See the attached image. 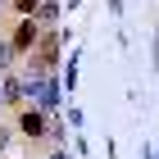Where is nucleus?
I'll return each instance as SVG.
<instances>
[{"label":"nucleus","instance_id":"obj_10","mask_svg":"<svg viewBox=\"0 0 159 159\" xmlns=\"http://www.w3.org/2000/svg\"><path fill=\"white\" fill-rule=\"evenodd\" d=\"M0 5H5V0H0Z\"/></svg>","mask_w":159,"mask_h":159},{"label":"nucleus","instance_id":"obj_5","mask_svg":"<svg viewBox=\"0 0 159 159\" xmlns=\"http://www.w3.org/2000/svg\"><path fill=\"white\" fill-rule=\"evenodd\" d=\"M37 14H41V18H46V23H50V18H59V5H50V0H46V5H41Z\"/></svg>","mask_w":159,"mask_h":159},{"label":"nucleus","instance_id":"obj_6","mask_svg":"<svg viewBox=\"0 0 159 159\" xmlns=\"http://www.w3.org/2000/svg\"><path fill=\"white\" fill-rule=\"evenodd\" d=\"M18 9H23V14H32V9H41V5H37V0H18Z\"/></svg>","mask_w":159,"mask_h":159},{"label":"nucleus","instance_id":"obj_3","mask_svg":"<svg viewBox=\"0 0 159 159\" xmlns=\"http://www.w3.org/2000/svg\"><path fill=\"white\" fill-rule=\"evenodd\" d=\"M18 127H23L27 136H41V132H46V114H41V109H27L23 118H18Z\"/></svg>","mask_w":159,"mask_h":159},{"label":"nucleus","instance_id":"obj_2","mask_svg":"<svg viewBox=\"0 0 159 159\" xmlns=\"http://www.w3.org/2000/svg\"><path fill=\"white\" fill-rule=\"evenodd\" d=\"M37 46V23L27 18V23H18V32H14V50H32Z\"/></svg>","mask_w":159,"mask_h":159},{"label":"nucleus","instance_id":"obj_7","mask_svg":"<svg viewBox=\"0 0 159 159\" xmlns=\"http://www.w3.org/2000/svg\"><path fill=\"white\" fill-rule=\"evenodd\" d=\"M5 146H9V127H0V150H5Z\"/></svg>","mask_w":159,"mask_h":159},{"label":"nucleus","instance_id":"obj_8","mask_svg":"<svg viewBox=\"0 0 159 159\" xmlns=\"http://www.w3.org/2000/svg\"><path fill=\"white\" fill-rule=\"evenodd\" d=\"M0 100H5V82H0Z\"/></svg>","mask_w":159,"mask_h":159},{"label":"nucleus","instance_id":"obj_4","mask_svg":"<svg viewBox=\"0 0 159 159\" xmlns=\"http://www.w3.org/2000/svg\"><path fill=\"white\" fill-rule=\"evenodd\" d=\"M14 55H18V50H14V41H0V68H5V64H9Z\"/></svg>","mask_w":159,"mask_h":159},{"label":"nucleus","instance_id":"obj_1","mask_svg":"<svg viewBox=\"0 0 159 159\" xmlns=\"http://www.w3.org/2000/svg\"><path fill=\"white\" fill-rule=\"evenodd\" d=\"M23 86H27V96H32V100H37V109L41 114H50V109H55V100H59V82H55V77H23Z\"/></svg>","mask_w":159,"mask_h":159},{"label":"nucleus","instance_id":"obj_9","mask_svg":"<svg viewBox=\"0 0 159 159\" xmlns=\"http://www.w3.org/2000/svg\"><path fill=\"white\" fill-rule=\"evenodd\" d=\"M50 159H68V155H50Z\"/></svg>","mask_w":159,"mask_h":159}]
</instances>
